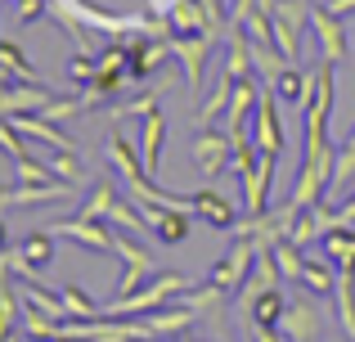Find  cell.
<instances>
[{
    "label": "cell",
    "mask_w": 355,
    "mask_h": 342,
    "mask_svg": "<svg viewBox=\"0 0 355 342\" xmlns=\"http://www.w3.org/2000/svg\"><path fill=\"white\" fill-rule=\"evenodd\" d=\"M184 289H193V280H184L180 271H153L144 280V289L130 293V298H113L108 302L104 316H117V320H130V316H148V311L157 307H171L175 298H180Z\"/></svg>",
    "instance_id": "1"
},
{
    "label": "cell",
    "mask_w": 355,
    "mask_h": 342,
    "mask_svg": "<svg viewBox=\"0 0 355 342\" xmlns=\"http://www.w3.org/2000/svg\"><path fill=\"white\" fill-rule=\"evenodd\" d=\"M130 81V54H126V41L121 45H104L99 50V68H95V81L86 86V95H81V108L86 113H95V108L113 104L117 90Z\"/></svg>",
    "instance_id": "2"
},
{
    "label": "cell",
    "mask_w": 355,
    "mask_h": 342,
    "mask_svg": "<svg viewBox=\"0 0 355 342\" xmlns=\"http://www.w3.org/2000/svg\"><path fill=\"white\" fill-rule=\"evenodd\" d=\"M189 158L207 180H216L225 167H234V140H230V131H220V126H198V135H193V144H189Z\"/></svg>",
    "instance_id": "3"
},
{
    "label": "cell",
    "mask_w": 355,
    "mask_h": 342,
    "mask_svg": "<svg viewBox=\"0 0 355 342\" xmlns=\"http://www.w3.org/2000/svg\"><path fill=\"white\" fill-rule=\"evenodd\" d=\"M270 27H275V45L288 59H297L302 36L311 32V0H279L275 14H270Z\"/></svg>",
    "instance_id": "4"
},
{
    "label": "cell",
    "mask_w": 355,
    "mask_h": 342,
    "mask_svg": "<svg viewBox=\"0 0 355 342\" xmlns=\"http://www.w3.org/2000/svg\"><path fill=\"white\" fill-rule=\"evenodd\" d=\"M216 50V32H193V36H171V54L184 68V86L193 99H202V68H207V54Z\"/></svg>",
    "instance_id": "5"
},
{
    "label": "cell",
    "mask_w": 355,
    "mask_h": 342,
    "mask_svg": "<svg viewBox=\"0 0 355 342\" xmlns=\"http://www.w3.org/2000/svg\"><path fill=\"white\" fill-rule=\"evenodd\" d=\"M252 266H257V243H252V239H239V243L230 248V253L220 257L216 266H211L207 284H211V289H220V293L230 298V293H239L243 284H248Z\"/></svg>",
    "instance_id": "6"
},
{
    "label": "cell",
    "mask_w": 355,
    "mask_h": 342,
    "mask_svg": "<svg viewBox=\"0 0 355 342\" xmlns=\"http://www.w3.org/2000/svg\"><path fill=\"white\" fill-rule=\"evenodd\" d=\"M54 239H72V243L90 248V253L99 257H113V239L117 230L108 225V221H95V216H77V221H54V225H45Z\"/></svg>",
    "instance_id": "7"
},
{
    "label": "cell",
    "mask_w": 355,
    "mask_h": 342,
    "mask_svg": "<svg viewBox=\"0 0 355 342\" xmlns=\"http://www.w3.org/2000/svg\"><path fill=\"white\" fill-rule=\"evenodd\" d=\"M311 36L320 41V54L329 63H347L351 59V41H347V23L333 14L329 5H311Z\"/></svg>",
    "instance_id": "8"
},
{
    "label": "cell",
    "mask_w": 355,
    "mask_h": 342,
    "mask_svg": "<svg viewBox=\"0 0 355 342\" xmlns=\"http://www.w3.org/2000/svg\"><path fill=\"white\" fill-rule=\"evenodd\" d=\"M329 325V316H324V307L311 298H288V311L284 320H279V329L288 334V342H320V329Z\"/></svg>",
    "instance_id": "9"
},
{
    "label": "cell",
    "mask_w": 355,
    "mask_h": 342,
    "mask_svg": "<svg viewBox=\"0 0 355 342\" xmlns=\"http://www.w3.org/2000/svg\"><path fill=\"white\" fill-rule=\"evenodd\" d=\"M126 54H130V81H148L171 59V36H130Z\"/></svg>",
    "instance_id": "10"
},
{
    "label": "cell",
    "mask_w": 355,
    "mask_h": 342,
    "mask_svg": "<svg viewBox=\"0 0 355 342\" xmlns=\"http://www.w3.org/2000/svg\"><path fill=\"white\" fill-rule=\"evenodd\" d=\"M50 99H54V90H45L41 81H5V86H0V117L41 113Z\"/></svg>",
    "instance_id": "11"
},
{
    "label": "cell",
    "mask_w": 355,
    "mask_h": 342,
    "mask_svg": "<svg viewBox=\"0 0 355 342\" xmlns=\"http://www.w3.org/2000/svg\"><path fill=\"white\" fill-rule=\"evenodd\" d=\"M108 167L117 171V180H144V158H139V144L126 140V131L113 122V131H108ZM153 180V176H148Z\"/></svg>",
    "instance_id": "12"
},
{
    "label": "cell",
    "mask_w": 355,
    "mask_h": 342,
    "mask_svg": "<svg viewBox=\"0 0 355 342\" xmlns=\"http://www.w3.org/2000/svg\"><path fill=\"white\" fill-rule=\"evenodd\" d=\"M257 149L261 153H279L284 149V122H279V99L275 90H261V104H257Z\"/></svg>",
    "instance_id": "13"
},
{
    "label": "cell",
    "mask_w": 355,
    "mask_h": 342,
    "mask_svg": "<svg viewBox=\"0 0 355 342\" xmlns=\"http://www.w3.org/2000/svg\"><path fill=\"white\" fill-rule=\"evenodd\" d=\"M189 207H193V216H202L211 230H234V225H239V207H234L230 198H220L216 189L189 194Z\"/></svg>",
    "instance_id": "14"
},
{
    "label": "cell",
    "mask_w": 355,
    "mask_h": 342,
    "mask_svg": "<svg viewBox=\"0 0 355 342\" xmlns=\"http://www.w3.org/2000/svg\"><path fill=\"white\" fill-rule=\"evenodd\" d=\"M261 90H266V86H261L257 77H248V81H239V86H234V99H230V108H225V131L230 135L248 131V117H257Z\"/></svg>",
    "instance_id": "15"
},
{
    "label": "cell",
    "mask_w": 355,
    "mask_h": 342,
    "mask_svg": "<svg viewBox=\"0 0 355 342\" xmlns=\"http://www.w3.org/2000/svg\"><path fill=\"white\" fill-rule=\"evenodd\" d=\"M270 90H275V99H279V104L302 108L306 99H311V90H315V68H311V72H302L297 63H288V68L279 72L275 81H270Z\"/></svg>",
    "instance_id": "16"
},
{
    "label": "cell",
    "mask_w": 355,
    "mask_h": 342,
    "mask_svg": "<svg viewBox=\"0 0 355 342\" xmlns=\"http://www.w3.org/2000/svg\"><path fill=\"white\" fill-rule=\"evenodd\" d=\"M234 86H239V81H234V77H230V72H225V68H220V77H216V86H211V90H207V95H202V99H198V108H193V122H198V126H216V122H220V117H225V108H230V99H234Z\"/></svg>",
    "instance_id": "17"
},
{
    "label": "cell",
    "mask_w": 355,
    "mask_h": 342,
    "mask_svg": "<svg viewBox=\"0 0 355 342\" xmlns=\"http://www.w3.org/2000/svg\"><path fill=\"white\" fill-rule=\"evenodd\" d=\"M297 284H302L306 293H315V298H333V293H338V266L324 253H306V266H302V280Z\"/></svg>",
    "instance_id": "18"
},
{
    "label": "cell",
    "mask_w": 355,
    "mask_h": 342,
    "mask_svg": "<svg viewBox=\"0 0 355 342\" xmlns=\"http://www.w3.org/2000/svg\"><path fill=\"white\" fill-rule=\"evenodd\" d=\"M139 158H144V171L157 180V162H162V149H166V117L162 113H148L144 126H139Z\"/></svg>",
    "instance_id": "19"
},
{
    "label": "cell",
    "mask_w": 355,
    "mask_h": 342,
    "mask_svg": "<svg viewBox=\"0 0 355 342\" xmlns=\"http://www.w3.org/2000/svg\"><path fill=\"white\" fill-rule=\"evenodd\" d=\"M166 23H171V36L216 32V23L207 18V9H202V0H175V5H171V14H166Z\"/></svg>",
    "instance_id": "20"
},
{
    "label": "cell",
    "mask_w": 355,
    "mask_h": 342,
    "mask_svg": "<svg viewBox=\"0 0 355 342\" xmlns=\"http://www.w3.org/2000/svg\"><path fill=\"white\" fill-rule=\"evenodd\" d=\"M320 253L329 257L338 271H355V225H333L320 239Z\"/></svg>",
    "instance_id": "21"
},
{
    "label": "cell",
    "mask_w": 355,
    "mask_h": 342,
    "mask_svg": "<svg viewBox=\"0 0 355 342\" xmlns=\"http://www.w3.org/2000/svg\"><path fill=\"white\" fill-rule=\"evenodd\" d=\"M117 198H121V194H117L113 176H95V185H90L86 203L77 207V216H95V221H108V212H113V203H117Z\"/></svg>",
    "instance_id": "22"
},
{
    "label": "cell",
    "mask_w": 355,
    "mask_h": 342,
    "mask_svg": "<svg viewBox=\"0 0 355 342\" xmlns=\"http://www.w3.org/2000/svg\"><path fill=\"white\" fill-rule=\"evenodd\" d=\"M113 257L121 266H126V271H148L153 275L157 266H153V253H144V248H139V239L135 234H126V230H117V239H113Z\"/></svg>",
    "instance_id": "23"
},
{
    "label": "cell",
    "mask_w": 355,
    "mask_h": 342,
    "mask_svg": "<svg viewBox=\"0 0 355 342\" xmlns=\"http://www.w3.org/2000/svg\"><path fill=\"white\" fill-rule=\"evenodd\" d=\"M108 225H113V230H126V234H135V239L153 234V225H148L144 212H139V203H126V198L113 203V212H108Z\"/></svg>",
    "instance_id": "24"
},
{
    "label": "cell",
    "mask_w": 355,
    "mask_h": 342,
    "mask_svg": "<svg viewBox=\"0 0 355 342\" xmlns=\"http://www.w3.org/2000/svg\"><path fill=\"white\" fill-rule=\"evenodd\" d=\"M288 311V293L284 289H266L257 302L248 307V320H257V325H279Z\"/></svg>",
    "instance_id": "25"
},
{
    "label": "cell",
    "mask_w": 355,
    "mask_h": 342,
    "mask_svg": "<svg viewBox=\"0 0 355 342\" xmlns=\"http://www.w3.org/2000/svg\"><path fill=\"white\" fill-rule=\"evenodd\" d=\"M59 298H63V307H68V320H95V316H104V307H99L81 284H63Z\"/></svg>",
    "instance_id": "26"
},
{
    "label": "cell",
    "mask_w": 355,
    "mask_h": 342,
    "mask_svg": "<svg viewBox=\"0 0 355 342\" xmlns=\"http://www.w3.org/2000/svg\"><path fill=\"white\" fill-rule=\"evenodd\" d=\"M45 167H50L59 180H68V185H95V176H90L86 167H81V158L77 153H63V149H54L50 158H45Z\"/></svg>",
    "instance_id": "27"
},
{
    "label": "cell",
    "mask_w": 355,
    "mask_h": 342,
    "mask_svg": "<svg viewBox=\"0 0 355 342\" xmlns=\"http://www.w3.org/2000/svg\"><path fill=\"white\" fill-rule=\"evenodd\" d=\"M0 68H5L14 81H36V72H32V63H27V54L18 50V41H9V36H0Z\"/></svg>",
    "instance_id": "28"
},
{
    "label": "cell",
    "mask_w": 355,
    "mask_h": 342,
    "mask_svg": "<svg viewBox=\"0 0 355 342\" xmlns=\"http://www.w3.org/2000/svg\"><path fill=\"white\" fill-rule=\"evenodd\" d=\"M18 248H23V257H27L32 266H41V271L54 262V234H50V230H32V234H27Z\"/></svg>",
    "instance_id": "29"
},
{
    "label": "cell",
    "mask_w": 355,
    "mask_h": 342,
    "mask_svg": "<svg viewBox=\"0 0 355 342\" xmlns=\"http://www.w3.org/2000/svg\"><path fill=\"white\" fill-rule=\"evenodd\" d=\"M95 68H99V59H90L86 50H77L68 63H63V72H68V81H77V86H90L95 81Z\"/></svg>",
    "instance_id": "30"
},
{
    "label": "cell",
    "mask_w": 355,
    "mask_h": 342,
    "mask_svg": "<svg viewBox=\"0 0 355 342\" xmlns=\"http://www.w3.org/2000/svg\"><path fill=\"white\" fill-rule=\"evenodd\" d=\"M148 113H157V86H153V81H148L144 95H135V99H126V104H117V117H148Z\"/></svg>",
    "instance_id": "31"
},
{
    "label": "cell",
    "mask_w": 355,
    "mask_h": 342,
    "mask_svg": "<svg viewBox=\"0 0 355 342\" xmlns=\"http://www.w3.org/2000/svg\"><path fill=\"white\" fill-rule=\"evenodd\" d=\"M50 9H54V0H14V18H18V27L41 23Z\"/></svg>",
    "instance_id": "32"
},
{
    "label": "cell",
    "mask_w": 355,
    "mask_h": 342,
    "mask_svg": "<svg viewBox=\"0 0 355 342\" xmlns=\"http://www.w3.org/2000/svg\"><path fill=\"white\" fill-rule=\"evenodd\" d=\"M77 113H86L77 95H72V99H68V95H54L50 104L41 108V117H50V122H68V117H77Z\"/></svg>",
    "instance_id": "33"
},
{
    "label": "cell",
    "mask_w": 355,
    "mask_h": 342,
    "mask_svg": "<svg viewBox=\"0 0 355 342\" xmlns=\"http://www.w3.org/2000/svg\"><path fill=\"white\" fill-rule=\"evenodd\" d=\"M275 5L279 0H234V5H230V23H243V18L257 14V9L261 14H275Z\"/></svg>",
    "instance_id": "34"
},
{
    "label": "cell",
    "mask_w": 355,
    "mask_h": 342,
    "mask_svg": "<svg viewBox=\"0 0 355 342\" xmlns=\"http://www.w3.org/2000/svg\"><path fill=\"white\" fill-rule=\"evenodd\" d=\"M202 9H207V18H211V23H230V5H225V0H202Z\"/></svg>",
    "instance_id": "35"
},
{
    "label": "cell",
    "mask_w": 355,
    "mask_h": 342,
    "mask_svg": "<svg viewBox=\"0 0 355 342\" xmlns=\"http://www.w3.org/2000/svg\"><path fill=\"white\" fill-rule=\"evenodd\" d=\"M329 9H333L338 18H347V14H355V0H329Z\"/></svg>",
    "instance_id": "36"
},
{
    "label": "cell",
    "mask_w": 355,
    "mask_h": 342,
    "mask_svg": "<svg viewBox=\"0 0 355 342\" xmlns=\"http://www.w3.org/2000/svg\"><path fill=\"white\" fill-rule=\"evenodd\" d=\"M9 248V230H5V221H0V253Z\"/></svg>",
    "instance_id": "37"
},
{
    "label": "cell",
    "mask_w": 355,
    "mask_h": 342,
    "mask_svg": "<svg viewBox=\"0 0 355 342\" xmlns=\"http://www.w3.org/2000/svg\"><path fill=\"white\" fill-rule=\"evenodd\" d=\"M0 342H23V338H18V334H5V338H0Z\"/></svg>",
    "instance_id": "38"
},
{
    "label": "cell",
    "mask_w": 355,
    "mask_h": 342,
    "mask_svg": "<svg viewBox=\"0 0 355 342\" xmlns=\"http://www.w3.org/2000/svg\"><path fill=\"white\" fill-rule=\"evenodd\" d=\"M166 342H184V338H166Z\"/></svg>",
    "instance_id": "39"
},
{
    "label": "cell",
    "mask_w": 355,
    "mask_h": 342,
    "mask_svg": "<svg viewBox=\"0 0 355 342\" xmlns=\"http://www.w3.org/2000/svg\"><path fill=\"white\" fill-rule=\"evenodd\" d=\"M0 5H5V0H0Z\"/></svg>",
    "instance_id": "40"
}]
</instances>
